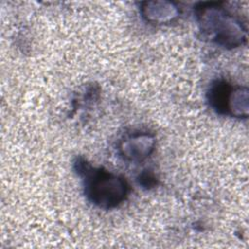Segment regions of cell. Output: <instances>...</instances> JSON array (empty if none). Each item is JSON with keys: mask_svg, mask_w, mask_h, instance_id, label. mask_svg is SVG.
I'll use <instances>...</instances> for the list:
<instances>
[{"mask_svg": "<svg viewBox=\"0 0 249 249\" xmlns=\"http://www.w3.org/2000/svg\"><path fill=\"white\" fill-rule=\"evenodd\" d=\"M199 31L211 42L227 48L240 47L246 42L247 29L242 21L222 2H201L195 8Z\"/></svg>", "mask_w": 249, "mask_h": 249, "instance_id": "obj_1", "label": "cell"}, {"mask_svg": "<svg viewBox=\"0 0 249 249\" xmlns=\"http://www.w3.org/2000/svg\"><path fill=\"white\" fill-rule=\"evenodd\" d=\"M75 170L82 178L88 200L102 209H112L122 204L129 193V185L120 174L102 167L92 166L84 158H77Z\"/></svg>", "mask_w": 249, "mask_h": 249, "instance_id": "obj_2", "label": "cell"}, {"mask_svg": "<svg viewBox=\"0 0 249 249\" xmlns=\"http://www.w3.org/2000/svg\"><path fill=\"white\" fill-rule=\"evenodd\" d=\"M247 87L233 86L226 81L214 82L208 90L210 107L221 115L233 118H247L249 111Z\"/></svg>", "mask_w": 249, "mask_h": 249, "instance_id": "obj_3", "label": "cell"}, {"mask_svg": "<svg viewBox=\"0 0 249 249\" xmlns=\"http://www.w3.org/2000/svg\"><path fill=\"white\" fill-rule=\"evenodd\" d=\"M156 139L148 131H134L125 135L119 144V153L124 160L140 162L154 152Z\"/></svg>", "mask_w": 249, "mask_h": 249, "instance_id": "obj_4", "label": "cell"}, {"mask_svg": "<svg viewBox=\"0 0 249 249\" xmlns=\"http://www.w3.org/2000/svg\"><path fill=\"white\" fill-rule=\"evenodd\" d=\"M140 13L147 22L164 24L173 21L180 15V10L171 1H145L140 4Z\"/></svg>", "mask_w": 249, "mask_h": 249, "instance_id": "obj_5", "label": "cell"}, {"mask_svg": "<svg viewBox=\"0 0 249 249\" xmlns=\"http://www.w3.org/2000/svg\"><path fill=\"white\" fill-rule=\"evenodd\" d=\"M139 183L144 187L151 188L157 184V179L153 173L143 172V173H141V175L139 177Z\"/></svg>", "mask_w": 249, "mask_h": 249, "instance_id": "obj_6", "label": "cell"}]
</instances>
